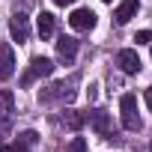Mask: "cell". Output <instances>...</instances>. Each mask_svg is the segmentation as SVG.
Wrapping results in <instances>:
<instances>
[{
    "instance_id": "cell-1",
    "label": "cell",
    "mask_w": 152,
    "mask_h": 152,
    "mask_svg": "<svg viewBox=\"0 0 152 152\" xmlns=\"http://www.w3.org/2000/svg\"><path fill=\"white\" fill-rule=\"evenodd\" d=\"M48 75H54V63H51L48 57H33V60H30L27 75L21 78V87H30L36 78H48Z\"/></svg>"
},
{
    "instance_id": "cell-2",
    "label": "cell",
    "mask_w": 152,
    "mask_h": 152,
    "mask_svg": "<svg viewBox=\"0 0 152 152\" xmlns=\"http://www.w3.org/2000/svg\"><path fill=\"white\" fill-rule=\"evenodd\" d=\"M119 110H122V125H125L128 131H137V128H140V116H137V99H134L131 93H125V96L119 99Z\"/></svg>"
},
{
    "instance_id": "cell-3",
    "label": "cell",
    "mask_w": 152,
    "mask_h": 152,
    "mask_svg": "<svg viewBox=\"0 0 152 152\" xmlns=\"http://www.w3.org/2000/svg\"><path fill=\"white\" fill-rule=\"evenodd\" d=\"M116 66H119L125 75H137V72H140V57H137V51L122 48V51L116 54Z\"/></svg>"
},
{
    "instance_id": "cell-4",
    "label": "cell",
    "mask_w": 152,
    "mask_h": 152,
    "mask_svg": "<svg viewBox=\"0 0 152 152\" xmlns=\"http://www.w3.org/2000/svg\"><path fill=\"white\" fill-rule=\"evenodd\" d=\"M69 24L75 27V30H93L96 27V12L93 9H75L72 15H69Z\"/></svg>"
},
{
    "instance_id": "cell-5",
    "label": "cell",
    "mask_w": 152,
    "mask_h": 152,
    "mask_svg": "<svg viewBox=\"0 0 152 152\" xmlns=\"http://www.w3.org/2000/svg\"><path fill=\"white\" fill-rule=\"evenodd\" d=\"M15 72V54L6 42H0V81H9Z\"/></svg>"
},
{
    "instance_id": "cell-6",
    "label": "cell",
    "mask_w": 152,
    "mask_h": 152,
    "mask_svg": "<svg viewBox=\"0 0 152 152\" xmlns=\"http://www.w3.org/2000/svg\"><path fill=\"white\" fill-rule=\"evenodd\" d=\"M9 33H12V39H15L18 45H24V42L30 39V24H27V18H24V15H12V18H9Z\"/></svg>"
},
{
    "instance_id": "cell-7",
    "label": "cell",
    "mask_w": 152,
    "mask_h": 152,
    "mask_svg": "<svg viewBox=\"0 0 152 152\" xmlns=\"http://www.w3.org/2000/svg\"><path fill=\"white\" fill-rule=\"evenodd\" d=\"M75 54H78V39L63 36V39L57 42V57H60L63 63H72V60H75Z\"/></svg>"
},
{
    "instance_id": "cell-8",
    "label": "cell",
    "mask_w": 152,
    "mask_h": 152,
    "mask_svg": "<svg viewBox=\"0 0 152 152\" xmlns=\"http://www.w3.org/2000/svg\"><path fill=\"white\" fill-rule=\"evenodd\" d=\"M137 9H140V3H137V0H122V3L116 6V12H113L116 24H128V21L137 15Z\"/></svg>"
},
{
    "instance_id": "cell-9",
    "label": "cell",
    "mask_w": 152,
    "mask_h": 152,
    "mask_svg": "<svg viewBox=\"0 0 152 152\" xmlns=\"http://www.w3.org/2000/svg\"><path fill=\"white\" fill-rule=\"evenodd\" d=\"M90 128H93L96 134L107 137V134H110V116H107L104 110H93V113H90Z\"/></svg>"
},
{
    "instance_id": "cell-10",
    "label": "cell",
    "mask_w": 152,
    "mask_h": 152,
    "mask_svg": "<svg viewBox=\"0 0 152 152\" xmlns=\"http://www.w3.org/2000/svg\"><path fill=\"white\" fill-rule=\"evenodd\" d=\"M12 107H15L12 90H0V125H6L12 119Z\"/></svg>"
},
{
    "instance_id": "cell-11",
    "label": "cell",
    "mask_w": 152,
    "mask_h": 152,
    "mask_svg": "<svg viewBox=\"0 0 152 152\" xmlns=\"http://www.w3.org/2000/svg\"><path fill=\"white\" fill-rule=\"evenodd\" d=\"M36 30H39L42 39H51V36H54V15H51V12H42V15L36 18Z\"/></svg>"
},
{
    "instance_id": "cell-12",
    "label": "cell",
    "mask_w": 152,
    "mask_h": 152,
    "mask_svg": "<svg viewBox=\"0 0 152 152\" xmlns=\"http://www.w3.org/2000/svg\"><path fill=\"white\" fill-rule=\"evenodd\" d=\"M63 125H66V128H72V131H78V128L84 125V116H81L78 110H66V116H63Z\"/></svg>"
},
{
    "instance_id": "cell-13",
    "label": "cell",
    "mask_w": 152,
    "mask_h": 152,
    "mask_svg": "<svg viewBox=\"0 0 152 152\" xmlns=\"http://www.w3.org/2000/svg\"><path fill=\"white\" fill-rule=\"evenodd\" d=\"M0 152H30V149L18 140V143H3V146H0Z\"/></svg>"
},
{
    "instance_id": "cell-14",
    "label": "cell",
    "mask_w": 152,
    "mask_h": 152,
    "mask_svg": "<svg viewBox=\"0 0 152 152\" xmlns=\"http://www.w3.org/2000/svg\"><path fill=\"white\" fill-rule=\"evenodd\" d=\"M134 42H137V45H152V30H140V33L134 36Z\"/></svg>"
},
{
    "instance_id": "cell-15",
    "label": "cell",
    "mask_w": 152,
    "mask_h": 152,
    "mask_svg": "<svg viewBox=\"0 0 152 152\" xmlns=\"http://www.w3.org/2000/svg\"><path fill=\"white\" fill-rule=\"evenodd\" d=\"M69 152H87V140L84 137H75L72 146H69Z\"/></svg>"
},
{
    "instance_id": "cell-16",
    "label": "cell",
    "mask_w": 152,
    "mask_h": 152,
    "mask_svg": "<svg viewBox=\"0 0 152 152\" xmlns=\"http://www.w3.org/2000/svg\"><path fill=\"white\" fill-rule=\"evenodd\" d=\"M18 140H21L24 146H30V143H36V131H24V134H21Z\"/></svg>"
},
{
    "instance_id": "cell-17",
    "label": "cell",
    "mask_w": 152,
    "mask_h": 152,
    "mask_svg": "<svg viewBox=\"0 0 152 152\" xmlns=\"http://www.w3.org/2000/svg\"><path fill=\"white\" fill-rule=\"evenodd\" d=\"M146 104H149V110H152V87H146Z\"/></svg>"
},
{
    "instance_id": "cell-18",
    "label": "cell",
    "mask_w": 152,
    "mask_h": 152,
    "mask_svg": "<svg viewBox=\"0 0 152 152\" xmlns=\"http://www.w3.org/2000/svg\"><path fill=\"white\" fill-rule=\"evenodd\" d=\"M57 6H69V3H75V0H54Z\"/></svg>"
},
{
    "instance_id": "cell-19",
    "label": "cell",
    "mask_w": 152,
    "mask_h": 152,
    "mask_svg": "<svg viewBox=\"0 0 152 152\" xmlns=\"http://www.w3.org/2000/svg\"><path fill=\"white\" fill-rule=\"evenodd\" d=\"M149 152H152V143H149Z\"/></svg>"
},
{
    "instance_id": "cell-20",
    "label": "cell",
    "mask_w": 152,
    "mask_h": 152,
    "mask_svg": "<svg viewBox=\"0 0 152 152\" xmlns=\"http://www.w3.org/2000/svg\"><path fill=\"white\" fill-rule=\"evenodd\" d=\"M104 3H110V0H104Z\"/></svg>"
}]
</instances>
